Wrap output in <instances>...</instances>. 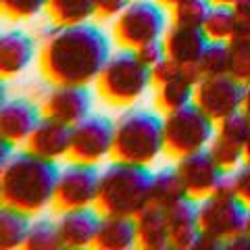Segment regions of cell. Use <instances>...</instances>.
Instances as JSON below:
<instances>
[{
  "mask_svg": "<svg viewBox=\"0 0 250 250\" xmlns=\"http://www.w3.org/2000/svg\"><path fill=\"white\" fill-rule=\"evenodd\" d=\"M111 59V42L94 23L44 29L40 71L52 85H90Z\"/></svg>",
  "mask_w": 250,
  "mask_h": 250,
  "instance_id": "1",
  "label": "cell"
},
{
  "mask_svg": "<svg viewBox=\"0 0 250 250\" xmlns=\"http://www.w3.org/2000/svg\"><path fill=\"white\" fill-rule=\"evenodd\" d=\"M61 169L57 161L23 150L15 152L0 167V198L2 205L21 208L29 215L42 213L52 205Z\"/></svg>",
  "mask_w": 250,
  "mask_h": 250,
  "instance_id": "2",
  "label": "cell"
},
{
  "mask_svg": "<svg viewBox=\"0 0 250 250\" xmlns=\"http://www.w3.org/2000/svg\"><path fill=\"white\" fill-rule=\"evenodd\" d=\"M154 173L148 165L113 161L100 173L96 208L103 215L138 217L150 205Z\"/></svg>",
  "mask_w": 250,
  "mask_h": 250,
  "instance_id": "3",
  "label": "cell"
},
{
  "mask_svg": "<svg viewBox=\"0 0 250 250\" xmlns=\"http://www.w3.org/2000/svg\"><path fill=\"white\" fill-rule=\"evenodd\" d=\"M165 152V129L163 117L146 108H131L115 123L113 159L150 165Z\"/></svg>",
  "mask_w": 250,
  "mask_h": 250,
  "instance_id": "4",
  "label": "cell"
},
{
  "mask_svg": "<svg viewBox=\"0 0 250 250\" xmlns=\"http://www.w3.org/2000/svg\"><path fill=\"white\" fill-rule=\"evenodd\" d=\"M152 85L150 67L140 61L138 52L121 48L111 54L96 80V90L104 103L113 106H129L142 98Z\"/></svg>",
  "mask_w": 250,
  "mask_h": 250,
  "instance_id": "5",
  "label": "cell"
},
{
  "mask_svg": "<svg viewBox=\"0 0 250 250\" xmlns=\"http://www.w3.org/2000/svg\"><path fill=\"white\" fill-rule=\"evenodd\" d=\"M163 129H165V152L171 159H182L207 150L217 136V121L210 119L196 103H190L177 111L165 113Z\"/></svg>",
  "mask_w": 250,
  "mask_h": 250,
  "instance_id": "6",
  "label": "cell"
},
{
  "mask_svg": "<svg viewBox=\"0 0 250 250\" xmlns=\"http://www.w3.org/2000/svg\"><path fill=\"white\" fill-rule=\"evenodd\" d=\"M248 205L242 200L228 179L207 198L198 200V223L200 231L208 233L228 244V240L246 229Z\"/></svg>",
  "mask_w": 250,
  "mask_h": 250,
  "instance_id": "7",
  "label": "cell"
},
{
  "mask_svg": "<svg viewBox=\"0 0 250 250\" xmlns=\"http://www.w3.org/2000/svg\"><path fill=\"white\" fill-rule=\"evenodd\" d=\"M167 31V15L156 0H131L113 23L115 42L121 48L138 50L148 42L163 40Z\"/></svg>",
  "mask_w": 250,
  "mask_h": 250,
  "instance_id": "8",
  "label": "cell"
},
{
  "mask_svg": "<svg viewBox=\"0 0 250 250\" xmlns=\"http://www.w3.org/2000/svg\"><path fill=\"white\" fill-rule=\"evenodd\" d=\"M100 190V171L90 163L71 161L61 169L52 207L57 213L71 208L96 207Z\"/></svg>",
  "mask_w": 250,
  "mask_h": 250,
  "instance_id": "9",
  "label": "cell"
},
{
  "mask_svg": "<svg viewBox=\"0 0 250 250\" xmlns=\"http://www.w3.org/2000/svg\"><path fill=\"white\" fill-rule=\"evenodd\" d=\"M113 140L115 123L103 115H88L71 127V146L67 159L98 165L106 156H113Z\"/></svg>",
  "mask_w": 250,
  "mask_h": 250,
  "instance_id": "10",
  "label": "cell"
},
{
  "mask_svg": "<svg viewBox=\"0 0 250 250\" xmlns=\"http://www.w3.org/2000/svg\"><path fill=\"white\" fill-rule=\"evenodd\" d=\"M246 96V85L236 82L231 75L202 77L196 83L194 103L217 123L225 117L242 111Z\"/></svg>",
  "mask_w": 250,
  "mask_h": 250,
  "instance_id": "11",
  "label": "cell"
},
{
  "mask_svg": "<svg viewBox=\"0 0 250 250\" xmlns=\"http://www.w3.org/2000/svg\"><path fill=\"white\" fill-rule=\"evenodd\" d=\"M175 169L184 184L186 194L194 200H202V198H207L208 194H213L229 175L215 163V159L208 152V148L177 159Z\"/></svg>",
  "mask_w": 250,
  "mask_h": 250,
  "instance_id": "12",
  "label": "cell"
},
{
  "mask_svg": "<svg viewBox=\"0 0 250 250\" xmlns=\"http://www.w3.org/2000/svg\"><path fill=\"white\" fill-rule=\"evenodd\" d=\"M92 111V94L88 85H52L42 103L44 117L65 125H77Z\"/></svg>",
  "mask_w": 250,
  "mask_h": 250,
  "instance_id": "13",
  "label": "cell"
},
{
  "mask_svg": "<svg viewBox=\"0 0 250 250\" xmlns=\"http://www.w3.org/2000/svg\"><path fill=\"white\" fill-rule=\"evenodd\" d=\"M42 117V106L34 104L27 98H4L2 106H0V134L15 144L27 142V138L38 127Z\"/></svg>",
  "mask_w": 250,
  "mask_h": 250,
  "instance_id": "14",
  "label": "cell"
},
{
  "mask_svg": "<svg viewBox=\"0 0 250 250\" xmlns=\"http://www.w3.org/2000/svg\"><path fill=\"white\" fill-rule=\"evenodd\" d=\"M100 221H103V213H100L96 207L62 210L61 219H59L62 246L71 248V250L94 246Z\"/></svg>",
  "mask_w": 250,
  "mask_h": 250,
  "instance_id": "15",
  "label": "cell"
},
{
  "mask_svg": "<svg viewBox=\"0 0 250 250\" xmlns=\"http://www.w3.org/2000/svg\"><path fill=\"white\" fill-rule=\"evenodd\" d=\"M208 42L210 40L202 27L175 25V23L163 36L167 59H171L179 67H196Z\"/></svg>",
  "mask_w": 250,
  "mask_h": 250,
  "instance_id": "16",
  "label": "cell"
},
{
  "mask_svg": "<svg viewBox=\"0 0 250 250\" xmlns=\"http://www.w3.org/2000/svg\"><path fill=\"white\" fill-rule=\"evenodd\" d=\"M69 146H71V125H65L50 117H42V121L25 142L27 150L50 161L69 156Z\"/></svg>",
  "mask_w": 250,
  "mask_h": 250,
  "instance_id": "17",
  "label": "cell"
},
{
  "mask_svg": "<svg viewBox=\"0 0 250 250\" xmlns=\"http://www.w3.org/2000/svg\"><path fill=\"white\" fill-rule=\"evenodd\" d=\"M169 223V238L171 248L175 250H192L194 242L200 236L198 223V200L190 196L182 198L175 205L163 208Z\"/></svg>",
  "mask_w": 250,
  "mask_h": 250,
  "instance_id": "18",
  "label": "cell"
},
{
  "mask_svg": "<svg viewBox=\"0 0 250 250\" xmlns=\"http://www.w3.org/2000/svg\"><path fill=\"white\" fill-rule=\"evenodd\" d=\"M36 57V40L23 29H9L0 38V73L4 80L19 75Z\"/></svg>",
  "mask_w": 250,
  "mask_h": 250,
  "instance_id": "19",
  "label": "cell"
},
{
  "mask_svg": "<svg viewBox=\"0 0 250 250\" xmlns=\"http://www.w3.org/2000/svg\"><path fill=\"white\" fill-rule=\"evenodd\" d=\"M134 246H138L136 217L103 215L96 240H94V248H100V250H129Z\"/></svg>",
  "mask_w": 250,
  "mask_h": 250,
  "instance_id": "20",
  "label": "cell"
},
{
  "mask_svg": "<svg viewBox=\"0 0 250 250\" xmlns=\"http://www.w3.org/2000/svg\"><path fill=\"white\" fill-rule=\"evenodd\" d=\"M138 246L144 250H167L171 248L169 223L165 210L156 205H148L136 217Z\"/></svg>",
  "mask_w": 250,
  "mask_h": 250,
  "instance_id": "21",
  "label": "cell"
},
{
  "mask_svg": "<svg viewBox=\"0 0 250 250\" xmlns=\"http://www.w3.org/2000/svg\"><path fill=\"white\" fill-rule=\"evenodd\" d=\"M154 103L163 113L177 111L182 106H188L194 103V92H196V83L184 73V69L179 67V73L173 75L171 80L154 85Z\"/></svg>",
  "mask_w": 250,
  "mask_h": 250,
  "instance_id": "22",
  "label": "cell"
},
{
  "mask_svg": "<svg viewBox=\"0 0 250 250\" xmlns=\"http://www.w3.org/2000/svg\"><path fill=\"white\" fill-rule=\"evenodd\" d=\"M31 215L21 208L2 205L0 208V246L4 250L23 248L31 228Z\"/></svg>",
  "mask_w": 250,
  "mask_h": 250,
  "instance_id": "23",
  "label": "cell"
},
{
  "mask_svg": "<svg viewBox=\"0 0 250 250\" xmlns=\"http://www.w3.org/2000/svg\"><path fill=\"white\" fill-rule=\"evenodd\" d=\"M46 15L54 25H77L96 17V0H48Z\"/></svg>",
  "mask_w": 250,
  "mask_h": 250,
  "instance_id": "24",
  "label": "cell"
},
{
  "mask_svg": "<svg viewBox=\"0 0 250 250\" xmlns=\"http://www.w3.org/2000/svg\"><path fill=\"white\" fill-rule=\"evenodd\" d=\"M238 17H236V11L233 6L228 4H213L210 11L205 19V34L210 42H229L231 36L236 34V27H238Z\"/></svg>",
  "mask_w": 250,
  "mask_h": 250,
  "instance_id": "25",
  "label": "cell"
},
{
  "mask_svg": "<svg viewBox=\"0 0 250 250\" xmlns=\"http://www.w3.org/2000/svg\"><path fill=\"white\" fill-rule=\"evenodd\" d=\"M186 196L188 194L184 190V184H182V179H179L175 167L173 169H161L159 173H154L150 205L167 208V207L175 205V202H179Z\"/></svg>",
  "mask_w": 250,
  "mask_h": 250,
  "instance_id": "26",
  "label": "cell"
},
{
  "mask_svg": "<svg viewBox=\"0 0 250 250\" xmlns=\"http://www.w3.org/2000/svg\"><path fill=\"white\" fill-rule=\"evenodd\" d=\"M23 248L27 250H59L62 246L59 223L48 221V219H40V221H31V228L27 231L25 244Z\"/></svg>",
  "mask_w": 250,
  "mask_h": 250,
  "instance_id": "27",
  "label": "cell"
},
{
  "mask_svg": "<svg viewBox=\"0 0 250 250\" xmlns=\"http://www.w3.org/2000/svg\"><path fill=\"white\" fill-rule=\"evenodd\" d=\"M229 42H208L205 52L198 61V69L202 77H215V75H228L229 73Z\"/></svg>",
  "mask_w": 250,
  "mask_h": 250,
  "instance_id": "28",
  "label": "cell"
},
{
  "mask_svg": "<svg viewBox=\"0 0 250 250\" xmlns=\"http://www.w3.org/2000/svg\"><path fill=\"white\" fill-rule=\"evenodd\" d=\"M210 6H213L210 0H182L171 9V19H173L175 25L202 27Z\"/></svg>",
  "mask_w": 250,
  "mask_h": 250,
  "instance_id": "29",
  "label": "cell"
},
{
  "mask_svg": "<svg viewBox=\"0 0 250 250\" xmlns=\"http://www.w3.org/2000/svg\"><path fill=\"white\" fill-rule=\"evenodd\" d=\"M208 152L225 173L236 171L240 167V163H244V146L229 142V140H225L221 136H215V140L208 144Z\"/></svg>",
  "mask_w": 250,
  "mask_h": 250,
  "instance_id": "30",
  "label": "cell"
},
{
  "mask_svg": "<svg viewBox=\"0 0 250 250\" xmlns=\"http://www.w3.org/2000/svg\"><path fill=\"white\" fill-rule=\"evenodd\" d=\"M217 136L244 146L250 138V117L244 111H238L229 117H225L223 121L217 123Z\"/></svg>",
  "mask_w": 250,
  "mask_h": 250,
  "instance_id": "31",
  "label": "cell"
},
{
  "mask_svg": "<svg viewBox=\"0 0 250 250\" xmlns=\"http://www.w3.org/2000/svg\"><path fill=\"white\" fill-rule=\"evenodd\" d=\"M48 0H0V9L4 17L15 21H25L46 11Z\"/></svg>",
  "mask_w": 250,
  "mask_h": 250,
  "instance_id": "32",
  "label": "cell"
},
{
  "mask_svg": "<svg viewBox=\"0 0 250 250\" xmlns=\"http://www.w3.org/2000/svg\"><path fill=\"white\" fill-rule=\"evenodd\" d=\"M231 59H229V73L242 85H250V48H238L229 46Z\"/></svg>",
  "mask_w": 250,
  "mask_h": 250,
  "instance_id": "33",
  "label": "cell"
},
{
  "mask_svg": "<svg viewBox=\"0 0 250 250\" xmlns=\"http://www.w3.org/2000/svg\"><path fill=\"white\" fill-rule=\"evenodd\" d=\"M229 184L233 188V192L250 207V163H244L242 167H238L229 175Z\"/></svg>",
  "mask_w": 250,
  "mask_h": 250,
  "instance_id": "34",
  "label": "cell"
},
{
  "mask_svg": "<svg viewBox=\"0 0 250 250\" xmlns=\"http://www.w3.org/2000/svg\"><path fill=\"white\" fill-rule=\"evenodd\" d=\"M138 52V57L140 61L144 62L146 67H154V65H159V62L167 57V52H165V44H163V40H154V42H148L144 46H140V48L136 50Z\"/></svg>",
  "mask_w": 250,
  "mask_h": 250,
  "instance_id": "35",
  "label": "cell"
},
{
  "mask_svg": "<svg viewBox=\"0 0 250 250\" xmlns=\"http://www.w3.org/2000/svg\"><path fill=\"white\" fill-rule=\"evenodd\" d=\"M131 0H96V17L98 19H117L127 9Z\"/></svg>",
  "mask_w": 250,
  "mask_h": 250,
  "instance_id": "36",
  "label": "cell"
},
{
  "mask_svg": "<svg viewBox=\"0 0 250 250\" xmlns=\"http://www.w3.org/2000/svg\"><path fill=\"white\" fill-rule=\"evenodd\" d=\"M229 46H238V48H250V23L240 21L236 27V34L231 36Z\"/></svg>",
  "mask_w": 250,
  "mask_h": 250,
  "instance_id": "37",
  "label": "cell"
},
{
  "mask_svg": "<svg viewBox=\"0 0 250 250\" xmlns=\"http://www.w3.org/2000/svg\"><path fill=\"white\" fill-rule=\"evenodd\" d=\"M219 248H225V242L217 240L213 236H208V233H202L196 238V242H194V248L192 250H219Z\"/></svg>",
  "mask_w": 250,
  "mask_h": 250,
  "instance_id": "38",
  "label": "cell"
},
{
  "mask_svg": "<svg viewBox=\"0 0 250 250\" xmlns=\"http://www.w3.org/2000/svg\"><path fill=\"white\" fill-rule=\"evenodd\" d=\"M225 248H229V250H250V233L246 229L240 231L238 236H233L231 240H228Z\"/></svg>",
  "mask_w": 250,
  "mask_h": 250,
  "instance_id": "39",
  "label": "cell"
},
{
  "mask_svg": "<svg viewBox=\"0 0 250 250\" xmlns=\"http://www.w3.org/2000/svg\"><path fill=\"white\" fill-rule=\"evenodd\" d=\"M233 11H236L238 21L250 23V0H238V2L233 4Z\"/></svg>",
  "mask_w": 250,
  "mask_h": 250,
  "instance_id": "40",
  "label": "cell"
},
{
  "mask_svg": "<svg viewBox=\"0 0 250 250\" xmlns=\"http://www.w3.org/2000/svg\"><path fill=\"white\" fill-rule=\"evenodd\" d=\"M13 144H15V142H11V140L2 138V142H0V167H2L4 163L15 154V152H13Z\"/></svg>",
  "mask_w": 250,
  "mask_h": 250,
  "instance_id": "41",
  "label": "cell"
},
{
  "mask_svg": "<svg viewBox=\"0 0 250 250\" xmlns=\"http://www.w3.org/2000/svg\"><path fill=\"white\" fill-rule=\"evenodd\" d=\"M242 111L250 117V85H246V96H244V106H242Z\"/></svg>",
  "mask_w": 250,
  "mask_h": 250,
  "instance_id": "42",
  "label": "cell"
},
{
  "mask_svg": "<svg viewBox=\"0 0 250 250\" xmlns=\"http://www.w3.org/2000/svg\"><path fill=\"white\" fill-rule=\"evenodd\" d=\"M159 2H161L163 6H167V9H173V6H175V4H179L182 0H159Z\"/></svg>",
  "mask_w": 250,
  "mask_h": 250,
  "instance_id": "43",
  "label": "cell"
},
{
  "mask_svg": "<svg viewBox=\"0 0 250 250\" xmlns=\"http://www.w3.org/2000/svg\"><path fill=\"white\" fill-rule=\"evenodd\" d=\"M244 163H250V138H248V142L244 144Z\"/></svg>",
  "mask_w": 250,
  "mask_h": 250,
  "instance_id": "44",
  "label": "cell"
},
{
  "mask_svg": "<svg viewBox=\"0 0 250 250\" xmlns=\"http://www.w3.org/2000/svg\"><path fill=\"white\" fill-rule=\"evenodd\" d=\"M213 4H228V6H233L238 2V0H210Z\"/></svg>",
  "mask_w": 250,
  "mask_h": 250,
  "instance_id": "45",
  "label": "cell"
},
{
  "mask_svg": "<svg viewBox=\"0 0 250 250\" xmlns=\"http://www.w3.org/2000/svg\"><path fill=\"white\" fill-rule=\"evenodd\" d=\"M246 231L250 233V208H248V219H246Z\"/></svg>",
  "mask_w": 250,
  "mask_h": 250,
  "instance_id": "46",
  "label": "cell"
}]
</instances>
